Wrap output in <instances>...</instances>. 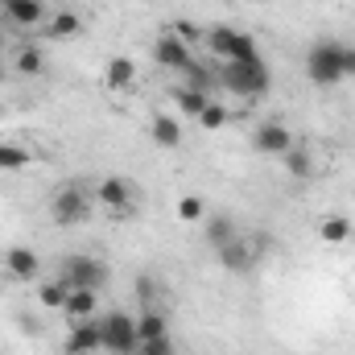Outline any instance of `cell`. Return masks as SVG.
Returning a JSON list of instances; mask_svg holds the SVG:
<instances>
[{
    "label": "cell",
    "mask_w": 355,
    "mask_h": 355,
    "mask_svg": "<svg viewBox=\"0 0 355 355\" xmlns=\"http://www.w3.org/2000/svg\"><path fill=\"white\" fill-rule=\"evenodd\" d=\"M50 219L58 227H79L91 219V194L79 186V182H67L62 190H54L50 198Z\"/></svg>",
    "instance_id": "3"
},
{
    "label": "cell",
    "mask_w": 355,
    "mask_h": 355,
    "mask_svg": "<svg viewBox=\"0 0 355 355\" xmlns=\"http://www.w3.org/2000/svg\"><path fill=\"white\" fill-rule=\"evenodd\" d=\"M170 99H174V107H178V116H190V120H198V112L207 107V91H198V87H190V83H178L174 91H170Z\"/></svg>",
    "instance_id": "22"
},
{
    "label": "cell",
    "mask_w": 355,
    "mask_h": 355,
    "mask_svg": "<svg viewBox=\"0 0 355 355\" xmlns=\"http://www.w3.org/2000/svg\"><path fill=\"white\" fill-rule=\"evenodd\" d=\"M83 29V17L75 12V8H58V12H50L46 21H42V33H46V42H62V37H75Z\"/></svg>",
    "instance_id": "17"
},
{
    "label": "cell",
    "mask_w": 355,
    "mask_h": 355,
    "mask_svg": "<svg viewBox=\"0 0 355 355\" xmlns=\"http://www.w3.org/2000/svg\"><path fill=\"white\" fill-rule=\"evenodd\" d=\"M219 83L232 91V95H240V99H257V95H265L268 91L272 79H268L265 58H248V62H223Z\"/></svg>",
    "instance_id": "1"
},
{
    "label": "cell",
    "mask_w": 355,
    "mask_h": 355,
    "mask_svg": "<svg viewBox=\"0 0 355 355\" xmlns=\"http://www.w3.org/2000/svg\"><path fill=\"white\" fill-rule=\"evenodd\" d=\"M240 236V227H236V219L227 215V211H207V219H202V240L219 252L227 240H236Z\"/></svg>",
    "instance_id": "15"
},
{
    "label": "cell",
    "mask_w": 355,
    "mask_h": 355,
    "mask_svg": "<svg viewBox=\"0 0 355 355\" xmlns=\"http://www.w3.org/2000/svg\"><path fill=\"white\" fill-rule=\"evenodd\" d=\"M149 137H153L157 149H178V145L186 141L182 120H178L174 112H153V116H149Z\"/></svg>",
    "instance_id": "12"
},
{
    "label": "cell",
    "mask_w": 355,
    "mask_h": 355,
    "mask_svg": "<svg viewBox=\"0 0 355 355\" xmlns=\"http://www.w3.org/2000/svg\"><path fill=\"white\" fill-rule=\"evenodd\" d=\"M137 335H141V343L166 339V335H170V318L162 314V306H145V310L137 314Z\"/></svg>",
    "instance_id": "21"
},
{
    "label": "cell",
    "mask_w": 355,
    "mask_h": 355,
    "mask_svg": "<svg viewBox=\"0 0 355 355\" xmlns=\"http://www.w3.org/2000/svg\"><path fill=\"white\" fill-rule=\"evenodd\" d=\"M227 120H232V112H227V103H219V99H207V107L198 112V124H202L207 132H219Z\"/></svg>",
    "instance_id": "27"
},
{
    "label": "cell",
    "mask_w": 355,
    "mask_h": 355,
    "mask_svg": "<svg viewBox=\"0 0 355 355\" xmlns=\"http://www.w3.org/2000/svg\"><path fill=\"white\" fill-rule=\"evenodd\" d=\"M314 236H318L327 248H343V244H352L355 223L343 215V211H327V215H318V223H314Z\"/></svg>",
    "instance_id": "10"
},
{
    "label": "cell",
    "mask_w": 355,
    "mask_h": 355,
    "mask_svg": "<svg viewBox=\"0 0 355 355\" xmlns=\"http://www.w3.org/2000/svg\"><path fill=\"white\" fill-rule=\"evenodd\" d=\"M95 198H99V207H103L107 215H132V211H137V190H132V182L124 174L99 178Z\"/></svg>",
    "instance_id": "6"
},
{
    "label": "cell",
    "mask_w": 355,
    "mask_h": 355,
    "mask_svg": "<svg viewBox=\"0 0 355 355\" xmlns=\"http://www.w3.org/2000/svg\"><path fill=\"white\" fill-rule=\"evenodd\" d=\"M67 293H71V285H67L62 277H54V281L37 285V302H42L46 310H62V306H67Z\"/></svg>",
    "instance_id": "24"
},
{
    "label": "cell",
    "mask_w": 355,
    "mask_h": 355,
    "mask_svg": "<svg viewBox=\"0 0 355 355\" xmlns=\"http://www.w3.org/2000/svg\"><path fill=\"white\" fill-rule=\"evenodd\" d=\"M265 248H268V236H236V240H227L215 257H219V265L227 268V272H248V268L261 261Z\"/></svg>",
    "instance_id": "5"
},
{
    "label": "cell",
    "mask_w": 355,
    "mask_h": 355,
    "mask_svg": "<svg viewBox=\"0 0 355 355\" xmlns=\"http://www.w3.org/2000/svg\"><path fill=\"white\" fill-rule=\"evenodd\" d=\"M137 355H178V347H174V339L166 335V339H149V343H141Z\"/></svg>",
    "instance_id": "29"
},
{
    "label": "cell",
    "mask_w": 355,
    "mask_h": 355,
    "mask_svg": "<svg viewBox=\"0 0 355 355\" xmlns=\"http://www.w3.org/2000/svg\"><path fill=\"white\" fill-rule=\"evenodd\" d=\"M202 46H207L215 58L227 62V58H232V46H236V29H232V25H211V29L202 33Z\"/></svg>",
    "instance_id": "23"
},
{
    "label": "cell",
    "mask_w": 355,
    "mask_h": 355,
    "mask_svg": "<svg viewBox=\"0 0 355 355\" xmlns=\"http://www.w3.org/2000/svg\"><path fill=\"white\" fill-rule=\"evenodd\" d=\"M0 12H4L17 29H33V25H42V21L50 17L42 0H0Z\"/></svg>",
    "instance_id": "13"
},
{
    "label": "cell",
    "mask_w": 355,
    "mask_h": 355,
    "mask_svg": "<svg viewBox=\"0 0 355 355\" xmlns=\"http://www.w3.org/2000/svg\"><path fill=\"white\" fill-rule=\"evenodd\" d=\"M174 211H178V219H182V223H202L211 207H207V198H202V194H182Z\"/></svg>",
    "instance_id": "25"
},
{
    "label": "cell",
    "mask_w": 355,
    "mask_h": 355,
    "mask_svg": "<svg viewBox=\"0 0 355 355\" xmlns=\"http://www.w3.org/2000/svg\"><path fill=\"white\" fill-rule=\"evenodd\" d=\"M132 289H137V302H141V310H145V306H157V297H162V289H157V277H149V272H141Z\"/></svg>",
    "instance_id": "28"
},
{
    "label": "cell",
    "mask_w": 355,
    "mask_h": 355,
    "mask_svg": "<svg viewBox=\"0 0 355 355\" xmlns=\"http://www.w3.org/2000/svg\"><path fill=\"white\" fill-rule=\"evenodd\" d=\"M306 75H310L314 87H335V83H343V42H335V37L314 42L310 54H306Z\"/></svg>",
    "instance_id": "2"
},
{
    "label": "cell",
    "mask_w": 355,
    "mask_h": 355,
    "mask_svg": "<svg viewBox=\"0 0 355 355\" xmlns=\"http://www.w3.org/2000/svg\"><path fill=\"white\" fill-rule=\"evenodd\" d=\"M281 162H285L289 178H297V182H310V178H314V149H310L306 141H293V145L281 153Z\"/></svg>",
    "instance_id": "19"
},
{
    "label": "cell",
    "mask_w": 355,
    "mask_h": 355,
    "mask_svg": "<svg viewBox=\"0 0 355 355\" xmlns=\"http://www.w3.org/2000/svg\"><path fill=\"white\" fill-rule=\"evenodd\" d=\"M137 79H141L137 58H128V54L107 58V67H103V87H107V91H132V87H137Z\"/></svg>",
    "instance_id": "11"
},
{
    "label": "cell",
    "mask_w": 355,
    "mask_h": 355,
    "mask_svg": "<svg viewBox=\"0 0 355 355\" xmlns=\"http://www.w3.org/2000/svg\"><path fill=\"white\" fill-rule=\"evenodd\" d=\"M33 166V153L25 145H0V170L17 174V170H29Z\"/></svg>",
    "instance_id": "26"
},
{
    "label": "cell",
    "mask_w": 355,
    "mask_h": 355,
    "mask_svg": "<svg viewBox=\"0 0 355 355\" xmlns=\"http://www.w3.org/2000/svg\"><path fill=\"white\" fill-rule=\"evenodd\" d=\"M12 71L25 75V79H37V75L46 71V46H42V42H25V46H17V54H12Z\"/></svg>",
    "instance_id": "18"
},
{
    "label": "cell",
    "mask_w": 355,
    "mask_h": 355,
    "mask_svg": "<svg viewBox=\"0 0 355 355\" xmlns=\"http://www.w3.org/2000/svg\"><path fill=\"white\" fill-rule=\"evenodd\" d=\"M103 347V335H99V322H71L67 331V355H95Z\"/></svg>",
    "instance_id": "14"
},
{
    "label": "cell",
    "mask_w": 355,
    "mask_h": 355,
    "mask_svg": "<svg viewBox=\"0 0 355 355\" xmlns=\"http://www.w3.org/2000/svg\"><path fill=\"white\" fill-rule=\"evenodd\" d=\"M99 335H103V347L112 355H137L141 347V335H137V318L124 314V310H112L99 318Z\"/></svg>",
    "instance_id": "4"
},
{
    "label": "cell",
    "mask_w": 355,
    "mask_h": 355,
    "mask_svg": "<svg viewBox=\"0 0 355 355\" xmlns=\"http://www.w3.org/2000/svg\"><path fill=\"white\" fill-rule=\"evenodd\" d=\"M170 33H174V37H182L186 46H194V42H202V29H198L194 21H178V25L170 29Z\"/></svg>",
    "instance_id": "30"
},
{
    "label": "cell",
    "mask_w": 355,
    "mask_h": 355,
    "mask_svg": "<svg viewBox=\"0 0 355 355\" xmlns=\"http://www.w3.org/2000/svg\"><path fill=\"white\" fill-rule=\"evenodd\" d=\"M71 289H99L103 281H107V265L99 261V257H87V252H79V257H67L62 261V272H58Z\"/></svg>",
    "instance_id": "7"
},
{
    "label": "cell",
    "mask_w": 355,
    "mask_h": 355,
    "mask_svg": "<svg viewBox=\"0 0 355 355\" xmlns=\"http://www.w3.org/2000/svg\"><path fill=\"white\" fill-rule=\"evenodd\" d=\"M0 17H4V12H0Z\"/></svg>",
    "instance_id": "32"
},
{
    "label": "cell",
    "mask_w": 355,
    "mask_h": 355,
    "mask_svg": "<svg viewBox=\"0 0 355 355\" xmlns=\"http://www.w3.org/2000/svg\"><path fill=\"white\" fill-rule=\"evenodd\" d=\"M343 79H355V46L343 42Z\"/></svg>",
    "instance_id": "31"
},
{
    "label": "cell",
    "mask_w": 355,
    "mask_h": 355,
    "mask_svg": "<svg viewBox=\"0 0 355 355\" xmlns=\"http://www.w3.org/2000/svg\"><path fill=\"white\" fill-rule=\"evenodd\" d=\"M95 310H99V289H71V293H67L62 314H67L71 322H87Z\"/></svg>",
    "instance_id": "20"
},
{
    "label": "cell",
    "mask_w": 355,
    "mask_h": 355,
    "mask_svg": "<svg viewBox=\"0 0 355 355\" xmlns=\"http://www.w3.org/2000/svg\"><path fill=\"white\" fill-rule=\"evenodd\" d=\"M153 62H157V67H166V71H178V75H186L194 58H190V46H186L182 37H174V33L166 29V33L153 42Z\"/></svg>",
    "instance_id": "9"
},
{
    "label": "cell",
    "mask_w": 355,
    "mask_h": 355,
    "mask_svg": "<svg viewBox=\"0 0 355 355\" xmlns=\"http://www.w3.org/2000/svg\"><path fill=\"white\" fill-rule=\"evenodd\" d=\"M293 141H297V137H293V132H289V124H285V120H277V116L265 120V124L252 132V149H257L261 157H281Z\"/></svg>",
    "instance_id": "8"
},
{
    "label": "cell",
    "mask_w": 355,
    "mask_h": 355,
    "mask_svg": "<svg viewBox=\"0 0 355 355\" xmlns=\"http://www.w3.org/2000/svg\"><path fill=\"white\" fill-rule=\"evenodd\" d=\"M4 268H8L17 281H33V277L42 272V257H37L33 248H25V244H12V248L4 252Z\"/></svg>",
    "instance_id": "16"
}]
</instances>
